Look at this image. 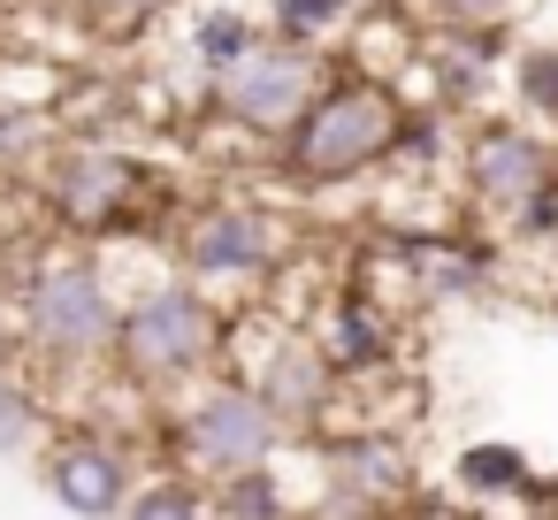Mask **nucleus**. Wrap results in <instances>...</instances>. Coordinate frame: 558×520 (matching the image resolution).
<instances>
[{"label": "nucleus", "instance_id": "f257e3e1", "mask_svg": "<svg viewBox=\"0 0 558 520\" xmlns=\"http://www.w3.org/2000/svg\"><path fill=\"white\" fill-rule=\"evenodd\" d=\"M398 123H405V93L390 77L352 70V62H329V77L314 85V100L268 146V169L291 192H344V184L390 169Z\"/></svg>", "mask_w": 558, "mask_h": 520}, {"label": "nucleus", "instance_id": "f03ea898", "mask_svg": "<svg viewBox=\"0 0 558 520\" xmlns=\"http://www.w3.org/2000/svg\"><path fill=\"white\" fill-rule=\"evenodd\" d=\"M222 337H230V306L169 268V276L116 299V329H108L100 367L131 398H177L222 367Z\"/></svg>", "mask_w": 558, "mask_h": 520}, {"label": "nucleus", "instance_id": "7ed1b4c3", "mask_svg": "<svg viewBox=\"0 0 558 520\" xmlns=\"http://www.w3.org/2000/svg\"><path fill=\"white\" fill-rule=\"evenodd\" d=\"M116 276L108 253H47L24 291H16V329H24V360H39L47 375H85L108 360V329H116Z\"/></svg>", "mask_w": 558, "mask_h": 520}, {"label": "nucleus", "instance_id": "20e7f679", "mask_svg": "<svg viewBox=\"0 0 558 520\" xmlns=\"http://www.w3.org/2000/svg\"><path fill=\"white\" fill-rule=\"evenodd\" d=\"M154 428H161V467H177L192 482H222V474H245V467H276L291 451L283 421L245 383H230L222 367L207 383L177 390Z\"/></svg>", "mask_w": 558, "mask_h": 520}, {"label": "nucleus", "instance_id": "39448f33", "mask_svg": "<svg viewBox=\"0 0 558 520\" xmlns=\"http://www.w3.org/2000/svg\"><path fill=\"white\" fill-rule=\"evenodd\" d=\"M146 184H154L146 161L131 146H108V138H62L39 161V207L70 245H100V238L138 230Z\"/></svg>", "mask_w": 558, "mask_h": 520}, {"label": "nucleus", "instance_id": "423d86ee", "mask_svg": "<svg viewBox=\"0 0 558 520\" xmlns=\"http://www.w3.org/2000/svg\"><path fill=\"white\" fill-rule=\"evenodd\" d=\"M177 276L199 291H268L291 261V222L276 199H199L177 222Z\"/></svg>", "mask_w": 558, "mask_h": 520}, {"label": "nucleus", "instance_id": "0eeeda50", "mask_svg": "<svg viewBox=\"0 0 558 520\" xmlns=\"http://www.w3.org/2000/svg\"><path fill=\"white\" fill-rule=\"evenodd\" d=\"M329 62H337V55H322V47H291V39L260 32V39L199 93V108H207L215 123L245 131L253 146H276L283 123H291V116L314 100V85L329 77Z\"/></svg>", "mask_w": 558, "mask_h": 520}, {"label": "nucleus", "instance_id": "6e6552de", "mask_svg": "<svg viewBox=\"0 0 558 520\" xmlns=\"http://www.w3.org/2000/svg\"><path fill=\"white\" fill-rule=\"evenodd\" d=\"M558 184V138L520 123V116H474V131L459 138V192L474 215L512 222L535 192Z\"/></svg>", "mask_w": 558, "mask_h": 520}, {"label": "nucleus", "instance_id": "1a4fd4ad", "mask_svg": "<svg viewBox=\"0 0 558 520\" xmlns=\"http://www.w3.org/2000/svg\"><path fill=\"white\" fill-rule=\"evenodd\" d=\"M39 482H47V497H54L62 512H77V520H116L138 474H131V451H123L108 428L62 421V428H47V444H39Z\"/></svg>", "mask_w": 558, "mask_h": 520}, {"label": "nucleus", "instance_id": "9d476101", "mask_svg": "<svg viewBox=\"0 0 558 520\" xmlns=\"http://www.w3.org/2000/svg\"><path fill=\"white\" fill-rule=\"evenodd\" d=\"M299 322H306L314 352L329 360V375H337L344 390H375V383L398 375V314H390L375 291L344 283L329 306H314V314H299Z\"/></svg>", "mask_w": 558, "mask_h": 520}, {"label": "nucleus", "instance_id": "9b49d317", "mask_svg": "<svg viewBox=\"0 0 558 520\" xmlns=\"http://www.w3.org/2000/svg\"><path fill=\"white\" fill-rule=\"evenodd\" d=\"M268 24L245 9V0H177V39H184V62L199 70V93L260 39Z\"/></svg>", "mask_w": 558, "mask_h": 520}, {"label": "nucleus", "instance_id": "f8f14e48", "mask_svg": "<svg viewBox=\"0 0 558 520\" xmlns=\"http://www.w3.org/2000/svg\"><path fill=\"white\" fill-rule=\"evenodd\" d=\"M527 474H535V459H527L512 436H474V444H459V459H451V482H459V497H474V505H512V497L527 489Z\"/></svg>", "mask_w": 558, "mask_h": 520}, {"label": "nucleus", "instance_id": "ddd939ff", "mask_svg": "<svg viewBox=\"0 0 558 520\" xmlns=\"http://www.w3.org/2000/svg\"><path fill=\"white\" fill-rule=\"evenodd\" d=\"M199 489H207V520H299V489L283 482V459L222 474V482H199Z\"/></svg>", "mask_w": 558, "mask_h": 520}, {"label": "nucleus", "instance_id": "4468645a", "mask_svg": "<svg viewBox=\"0 0 558 520\" xmlns=\"http://www.w3.org/2000/svg\"><path fill=\"white\" fill-rule=\"evenodd\" d=\"M367 9H375V0H268L260 24H268L276 39H291V47H322V55H337L344 32H352Z\"/></svg>", "mask_w": 558, "mask_h": 520}, {"label": "nucleus", "instance_id": "2eb2a0df", "mask_svg": "<svg viewBox=\"0 0 558 520\" xmlns=\"http://www.w3.org/2000/svg\"><path fill=\"white\" fill-rule=\"evenodd\" d=\"M47 428H54V406H47L39 375H24V367H0V459H24V451H39V444H47Z\"/></svg>", "mask_w": 558, "mask_h": 520}, {"label": "nucleus", "instance_id": "dca6fc26", "mask_svg": "<svg viewBox=\"0 0 558 520\" xmlns=\"http://www.w3.org/2000/svg\"><path fill=\"white\" fill-rule=\"evenodd\" d=\"M505 85H512V116L558 138V47H512Z\"/></svg>", "mask_w": 558, "mask_h": 520}, {"label": "nucleus", "instance_id": "f3484780", "mask_svg": "<svg viewBox=\"0 0 558 520\" xmlns=\"http://www.w3.org/2000/svg\"><path fill=\"white\" fill-rule=\"evenodd\" d=\"M116 520H207V489H199L192 474L161 467V474H138V482H131V497H123Z\"/></svg>", "mask_w": 558, "mask_h": 520}, {"label": "nucleus", "instance_id": "a211bd4d", "mask_svg": "<svg viewBox=\"0 0 558 520\" xmlns=\"http://www.w3.org/2000/svg\"><path fill=\"white\" fill-rule=\"evenodd\" d=\"M39 161H47L39 116H24V108H0V177H16V169H39Z\"/></svg>", "mask_w": 558, "mask_h": 520}, {"label": "nucleus", "instance_id": "6ab92c4d", "mask_svg": "<svg viewBox=\"0 0 558 520\" xmlns=\"http://www.w3.org/2000/svg\"><path fill=\"white\" fill-rule=\"evenodd\" d=\"M436 32H482V24H512V0H413Z\"/></svg>", "mask_w": 558, "mask_h": 520}, {"label": "nucleus", "instance_id": "aec40b11", "mask_svg": "<svg viewBox=\"0 0 558 520\" xmlns=\"http://www.w3.org/2000/svg\"><path fill=\"white\" fill-rule=\"evenodd\" d=\"M24 360V329H16V291H0V367Z\"/></svg>", "mask_w": 558, "mask_h": 520}, {"label": "nucleus", "instance_id": "412c9836", "mask_svg": "<svg viewBox=\"0 0 558 520\" xmlns=\"http://www.w3.org/2000/svg\"><path fill=\"white\" fill-rule=\"evenodd\" d=\"M116 9H138V16H161V9H177V0H116Z\"/></svg>", "mask_w": 558, "mask_h": 520}]
</instances>
